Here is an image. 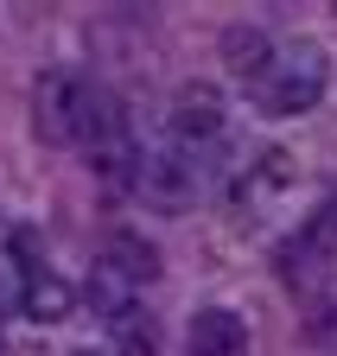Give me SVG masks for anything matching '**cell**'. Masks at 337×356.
Instances as JSON below:
<instances>
[{"mask_svg":"<svg viewBox=\"0 0 337 356\" xmlns=\"http://www.w3.org/2000/svg\"><path fill=\"white\" fill-rule=\"evenodd\" d=\"M204 165H210V153H191V147H179V140L140 147V159H134V191H140L159 216H185V210L197 204V191H204Z\"/></svg>","mask_w":337,"mask_h":356,"instance_id":"1","label":"cell"},{"mask_svg":"<svg viewBox=\"0 0 337 356\" xmlns=\"http://www.w3.org/2000/svg\"><path fill=\"white\" fill-rule=\"evenodd\" d=\"M318 96H324V51L318 44H286L274 58V70L255 83V108L268 121L306 115V108H318Z\"/></svg>","mask_w":337,"mask_h":356,"instance_id":"2","label":"cell"},{"mask_svg":"<svg viewBox=\"0 0 337 356\" xmlns=\"http://www.w3.org/2000/svg\"><path fill=\"white\" fill-rule=\"evenodd\" d=\"M331 261H337V191L306 216L299 236L280 242V274H286L293 286H318V280L331 274Z\"/></svg>","mask_w":337,"mask_h":356,"instance_id":"3","label":"cell"},{"mask_svg":"<svg viewBox=\"0 0 337 356\" xmlns=\"http://www.w3.org/2000/svg\"><path fill=\"white\" fill-rule=\"evenodd\" d=\"M83 102H90V83L76 70H45L32 83V121L51 147H76L83 134Z\"/></svg>","mask_w":337,"mask_h":356,"instance_id":"4","label":"cell"},{"mask_svg":"<svg viewBox=\"0 0 337 356\" xmlns=\"http://www.w3.org/2000/svg\"><path fill=\"white\" fill-rule=\"evenodd\" d=\"M223 134V96L210 83H185L179 102H172V140L191 147V153H210Z\"/></svg>","mask_w":337,"mask_h":356,"instance_id":"5","label":"cell"},{"mask_svg":"<svg viewBox=\"0 0 337 356\" xmlns=\"http://www.w3.org/2000/svg\"><path fill=\"white\" fill-rule=\"evenodd\" d=\"M185 350L191 356H248V325L236 318L229 305H204L197 318L185 325Z\"/></svg>","mask_w":337,"mask_h":356,"instance_id":"6","label":"cell"},{"mask_svg":"<svg viewBox=\"0 0 337 356\" xmlns=\"http://www.w3.org/2000/svg\"><path fill=\"white\" fill-rule=\"evenodd\" d=\"M280 58V44L261 32V26H223V70L242 76V83H261Z\"/></svg>","mask_w":337,"mask_h":356,"instance_id":"7","label":"cell"},{"mask_svg":"<svg viewBox=\"0 0 337 356\" xmlns=\"http://www.w3.org/2000/svg\"><path fill=\"white\" fill-rule=\"evenodd\" d=\"M134 299H140V286H134V280H128V274H121V267H115V261L102 254V261L90 267V305L102 312L108 325H121V318H128V312H140Z\"/></svg>","mask_w":337,"mask_h":356,"instance_id":"8","label":"cell"},{"mask_svg":"<svg viewBox=\"0 0 337 356\" xmlns=\"http://www.w3.org/2000/svg\"><path fill=\"white\" fill-rule=\"evenodd\" d=\"M19 305L32 312L38 325H58L64 312H70V286H64V280L51 274V267H45V274H32V280L19 286Z\"/></svg>","mask_w":337,"mask_h":356,"instance_id":"9","label":"cell"},{"mask_svg":"<svg viewBox=\"0 0 337 356\" xmlns=\"http://www.w3.org/2000/svg\"><path fill=\"white\" fill-rule=\"evenodd\" d=\"M108 356H159V318L153 312H128L115 325V350Z\"/></svg>","mask_w":337,"mask_h":356,"instance_id":"10","label":"cell"},{"mask_svg":"<svg viewBox=\"0 0 337 356\" xmlns=\"http://www.w3.org/2000/svg\"><path fill=\"white\" fill-rule=\"evenodd\" d=\"M108 261H115V267H121V274H128L134 286H147V280L159 274V254H153L140 236H128V229H121V236L108 242Z\"/></svg>","mask_w":337,"mask_h":356,"instance_id":"11","label":"cell"},{"mask_svg":"<svg viewBox=\"0 0 337 356\" xmlns=\"http://www.w3.org/2000/svg\"><path fill=\"white\" fill-rule=\"evenodd\" d=\"M306 337H312L318 350H337V299H318V305L306 312Z\"/></svg>","mask_w":337,"mask_h":356,"instance_id":"12","label":"cell"},{"mask_svg":"<svg viewBox=\"0 0 337 356\" xmlns=\"http://www.w3.org/2000/svg\"><path fill=\"white\" fill-rule=\"evenodd\" d=\"M13 267H19V286L32 274H45V261H38V236L32 229H13Z\"/></svg>","mask_w":337,"mask_h":356,"instance_id":"13","label":"cell"},{"mask_svg":"<svg viewBox=\"0 0 337 356\" xmlns=\"http://www.w3.org/2000/svg\"><path fill=\"white\" fill-rule=\"evenodd\" d=\"M64 356H108V350H64Z\"/></svg>","mask_w":337,"mask_h":356,"instance_id":"14","label":"cell"}]
</instances>
